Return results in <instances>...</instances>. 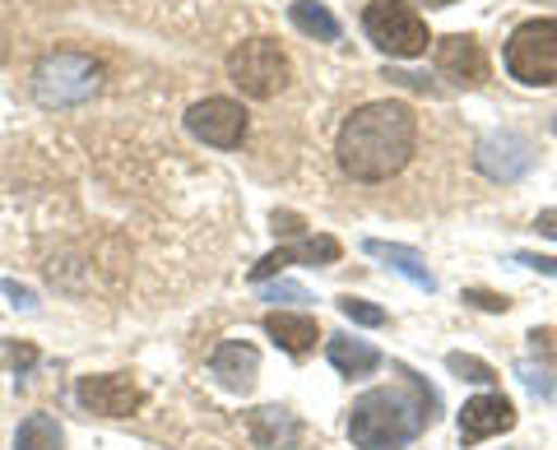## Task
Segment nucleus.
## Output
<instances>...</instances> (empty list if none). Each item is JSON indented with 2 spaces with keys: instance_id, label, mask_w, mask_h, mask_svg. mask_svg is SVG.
Instances as JSON below:
<instances>
[{
  "instance_id": "obj_10",
  "label": "nucleus",
  "mask_w": 557,
  "mask_h": 450,
  "mask_svg": "<svg viewBox=\"0 0 557 450\" xmlns=\"http://www.w3.org/2000/svg\"><path fill=\"white\" fill-rule=\"evenodd\" d=\"M432 57H437V75L450 79L456 89H479V84L487 79L483 47L474 38H465V33H450V38H442Z\"/></svg>"
},
{
  "instance_id": "obj_23",
  "label": "nucleus",
  "mask_w": 557,
  "mask_h": 450,
  "mask_svg": "<svg viewBox=\"0 0 557 450\" xmlns=\"http://www.w3.org/2000/svg\"><path fill=\"white\" fill-rule=\"evenodd\" d=\"M520 380H525V386L539 395V400H548V395H553V376H548V367H534V362H520Z\"/></svg>"
},
{
  "instance_id": "obj_8",
  "label": "nucleus",
  "mask_w": 557,
  "mask_h": 450,
  "mask_svg": "<svg viewBox=\"0 0 557 450\" xmlns=\"http://www.w3.org/2000/svg\"><path fill=\"white\" fill-rule=\"evenodd\" d=\"M474 167L493 182H520L534 167V145L520 130H493L474 145Z\"/></svg>"
},
{
  "instance_id": "obj_14",
  "label": "nucleus",
  "mask_w": 557,
  "mask_h": 450,
  "mask_svg": "<svg viewBox=\"0 0 557 450\" xmlns=\"http://www.w3.org/2000/svg\"><path fill=\"white\" fill-rule=\"evenodd\" d=\"M209 376H214L223 390L247 395L256 386V376H260V353L251 349V343H242V339L219 343L214 358H209Z\"/></svg>"
},
{
  "instance_id": "obj_12",
  "label": "nucleus",
  "mask_w": 557,
  "mask_h": 450,
  "mask_svg": "<svg viewBox=\"0 0 557 450\" xmlns=\"http://www.w3.org/2000/svg\"><path fill=\"white\" fill-rule=\"evenodd\" d=\"M247 432H251V441L260 450H298L302 437H307V427L302 418L293 409L284 404H260L247 413Z\"/></svg>"
},
{
  "instance_id": "obj_16",
  "label": "nucleus",
  "mask_w": 557,
  "mask_h": 450,
  "mask_svg": "<svg viewBox=\"0 0 557 450\" xmlns=\"http://www.w3.org/2000/svg\"><path fill=\"white\" fill-rule=\"evenodd\" d=\"M362 251H368V255H376V261H386L395 274H405V279H409L413 288H423V292H432V288H437V279H432L428 261H423V255H418L413 247H399V241H381V237H368V241H362Z\"/></svg>"
},
{
  "instance_id": "obj_27",
  "label": "nucleus",
  "mask_w": 557,
  "mask_h": 450,
  "mask_svg": "<svg viewBox=\"0 0 557 450\" xmlns=\"http://www.w3.org/2000/svg\"><path fill=\"white\" fill-rule=\"evenodd\" d=\"M386 79L405 84V89H423V93H437V89H432V84H428L423 75H409V71H386Z\"/></svg>"
},
{
  "instance_id": "obj_20",
  "label": "nucleus",
  "mask_w": 557,
  "mask_h": 450,
  "mask_svg": "<svg viewBox=\"0 0 557 450\" xmlns=\"http://www.w3.org/2000/svg\"><path fill=\"white\" fill-rule=\"evenodd\" d=\"M339 316L344 321H354V325H368V330H376V325H386V311H381L376 302H368V298H339Z\"/></svg>"
},
{
  "instance_id": "obj_3",
  "label": "nucleus",
  "mask_w": 557,
  "mask_h": 450,
  "mask_svg": "<svg viewBox=\"0 0 557 450\" xmlns=\"http://www.w3.org/2000/svg\"><path fill=\"white\" fill-rule=\"evenodd\" d=\"M102 84V65L84 51H47L33 71V98L42 102L47 112H65L89 102Z\"/></svg>"
},
{
  "instance_id": "obj_21",
  "label": "nucleus",
  "mask_w": 557,
  "mask_h": 450,
  "mask_svg": "<svg viewBox=\"0 0 557 450\" xmlns=\"http://www.w3.org/2000/svg\"><path fill=\"white\" fill-rule=\"evenodd\" d=\"M446 367L456 372L460 380H474V386H493V380H497V372L487 367L483 358H469V353H450V358H446Z\"/></svg>"
},
{
  "instance_id": "obj_7",
  "label": "nucleus",
  "mask_w": 557,
  "mask_h": 450,
  "mask_svg": "<svg viewBox=\"0 0 557 450\" xmlns=\"http://www.w3.org/2000/svg\"><path fill=\"white\" fill-rule=\"evenodd\" d=\"M186 130L209 149H237L247 140V112L233 98H205L186 112Z\"/></svg>"
},
{
  "instance_id": "obj_26",
  "label": "nucleus",
  "mask_w": 557,
  "mask_h": 450,
  "mask_svg": "<svg viewBox=\"0 0 557 450\" xmlns=\"http://www.w3.org/2000/svg\"><path fill=\"white\" fill-rule=\"evenodd\" d=\"M516 265H530L539 274H553L557 279V255H534V251H516Z\"/></svg>"
},
{
  "instance_id": "obj_34",
  "label": "nucleus",
  "mask_w": 557,
  "mask_h": 450,
  "mask_svg": "<svg viewBox=\"0 0 557 450\" xmlns=\"http://www.w3.org/2000/svg\"><path fill=\"white\" fill-rule=\"evenodd\" d=\"M553 130H557V116H553Z\"/></svg>"
},
{
  "instance_id": "obj_9",
  "label": "nucleus",
  "mask_w": 557,
  "mask_h": 450,
  "mask_svg": "<svg viewBox=\"0 0 557 450\" xmlns=\"http://www.w3.org/2000/svg\"><path fill=\"white\" fill-rule=\"evenodd\" d=\"M75 395H79L84 409L102 413V418H131V413H139V404H145V390H139L131 376H121V372L84 376Z\"/></svg>"
},
{
  "instance_id": "obj_13",
  "label": "nucleus",
  "mask_w": 557,
  "mask_h": 450,
  "mask_svg": "<svg viewBox=\"0 0 557 450\" xmlns=\"http://www.w3.org/2000/svg\"><path fill=\"white\" fill-rule=\"evenodd\" d=\"M335 261H339L335 237H302V241H293V247H278L270 255H260V261L251 265V284L274 279L284 265H335Z\"/></svg>"
},
{
  "instance_id": "obj_17",
  "label": "nucleus",
  "mask_w": 557,
  "mask_h": 450,
  "mask_svg": "<svg viewBox=\"0 0 557 450\" xmlns=\"http://www.w3.org/2000/svg\"><path fill=\"white\" fill-rule=\"evenodd\" d=\"M325 353H330V367H335V372H344V376H372V372L381 367V349H372L368 339L330 335Z\"/></svg>"
},
{
  "instance_id": "obj_15",
  "label": "nucleus",
  "mask_w": 557,
  "mask_h": 450,
  "mask_svg": "<svg viewBox=\"0 0 557 450\" xmlns=\"http://www.w3.org/2000/svg\"><path fill=\"white\" fill-rule=\"evenodd\" d=\"M265 335H270L284 353H293V358L311 353V349H317V339H321L317 321H311L307 311H270V316H265Z\"/></svg>"
},
{
  "instance_id": "obj_18",
  "label": "nucleus",
  "mask_w": 557,
  "mask_h": 450,
  "mask_svg": "<svg viewBox=\"0 0 557 450\" xmlns=\"http://www.w3.org/2000/svg\"><path fill=\"white\" fill-rule=\"evenodd\" d=\"M288 20L298 33H307V38H317V42H339V20L330 14V5H321V0H293L288 5Z\"/></svg>"
},
{
  "instance_id": "obj_11",
  "label": "nucleus",
  "mask_w": 557,
  "mask_h": 450,
  "mask_svg": "<svg viewBox=\"0 0 557 450\" xmlns=\"http://www.w3.org/2000/svg\"><path fill=\"white\" fill-rule=\"evenodd\" d=\"M511 427H516V404L507 395H474V400L460 409V441L465 446L502 437V432H511Z\"/></svg>"
},
{
  "instance_id": "obj_24",
  "label": "nucleus",
  "mask_w": 557,
  "mask_h": 450,
  "mask_svg": "<svg viewBox=\"0 0 557 450\" xmlns=\"http://www.w3.org/2000/svg\"><path fill=\"white\" fill-rule=\"evenodd\" d=\"M265 302H311V292L293 279H278L274 288H265Z\"/></svg>"
},
{
  "instance_id": "obj_28",
  "label": "nucleus",
  "mask_w": 557,
  "mask_h": 450,
  "mask_svg": "<svg viewBox=\"0 0 557 450\" xmlns=\"http://www.w3.org/2000/svg\"><path fill=\"white\" fill-rule=\"evenodd\" d=\"M5 362H10V367H20V372H28L33 362H38V353H33V349H14V343H5Z\"/></svg>"
},
{
  "instance_id": "obj_22",
  "label": "nucleus",
  "mask_w": 557,
  "mask_h": 450,
  "mask_svg": "<svg viewBox=\"0 0 557 450\" xmlns=\"http://www.w3.org/2000/svg\"><path fill=\"white\" fill-rule=\"evenodd\" d=\"M460 302L479 307V311H497V316H502V311H511V302L502 298V292H487V288H465V292H460Z\"/></svg>"
},
{
  "instance_id": "obj_1",
  "label": "nucleus",
  "mask_w": 557,
  "mask_h": 450,
  "mask_svg": "<svg viewBox=\"0 0 557 450\" xmlns=\"http://www.w3.org/2000/svg\"><path fill=\"white\" fill-rule=\"evenodd\" d=\"M418 145V116L409 102H368L339 126L335 159L344 177L354 182H391L395 172H405Z\"/></svg>"
},
{
  "instance_id": "obj_2",
  "label": "nucleus",
  "mask_w": 557,
  "mask_h": 450,
  "mask_svg": "<svg viewBox=\"0 0 557 450\" xmlns=\"http://www.w3.org/2000/svg\"><path fill=\"white\" fill-rule=\"evenodd\" d=\"M405 390H368L348 409V437L358 450H405L428 423H437L442 400L413 367H395Z\"/></svg>"
},
{
  "instance_id": "obj_32",
  "label": "nucleus",
  "mask_w": 557,
  "mask_h": 450,
  "mask_svg": "<svg viewBox=\"0 0 557 450\" xmlns=\"http://www.w3.org/2000/svg\"><path fill=\"white\" fill-rule=\"evenodd\" d=\"M5 61H10V33L0 28V65H5Z\"/></svg>"
},
{
  "instance_id": "obj_19",
  "label": "nucleus",
  "mask_w": 557,
  "mask_h": 450,
  "mask_svg": "<svg viewBox=\"0 0 557 450\" xmlns=\"http://www.w3.org/2000/svg\"><path fill=\"white\" fill-rule=\"evenodd\" d=\"M14 450H65V432L47 413H28L20 432H14Z\"/></svg>"
},
{
  "instance_id": "obj_30",
  "label": "nucleus",
  "mask_w": 557,
  "mask_h": 450,
  "mask_svg": "<svg viewBox=\"0 0 557 450\" xmlns=\"http://www.w3.org/2000/svg\"><path fill=\"white\" fill-rule=\"evenodd\" d=\"M534 233L557 241V210H544V214H539V218H534Z\"/></svg>"
},
{
  "instance_id": "obj_5",
  "label": "nucleus",
  "mask_w": 557,
  "mask_h": 450,
  "mask_svg": "<svg viewBox=\"0 0 557 450\" xmlns=\"http://www.w3.org/2000/svg\"><path fill=\"white\" fill-rule=\"evenodd\" d=\"M288 75H293V65L274 38H251L228 51V79L256 102H270L274 93H284Z\"/></svg>"
},
{
  "instance_id": "obj_33",
  "label": "nucleus",
  "mask_w": 557,
  "mask_h": 450,
  "mask_svg": "<svg viewBox=\"0 0 557 450\" xmlns=\"http://www.w3.org/2000/svg\"><path fill=\"white\" fill-rule=\"evenodd\" d=\"M428 5H456V0H428Z\"/></svg>"
},
{
  "instance_id": "obj_4",
  "label": "nucleus",
  "mask_w": 557,
  "mask_h": 450,
  "mask_svg": "<svg viewBox=\"0 0 557 450\" xmlns=\"http://www.w3.org/2000/svg\"><path fill=\"white\" fill-rule=\"evenodd\" d=\"M362 33L395 61L428 57V42H432L423 14L409 10L405 0H372V5L362 10Z\"/></svg>"
},
{
  "instance_id": "obj_29",
  "label": "nucleus",
  "mask_w": 557,
  "mask_h": 450,
  "mask_svg": "<svg viewBox=\"0 0 557 450\" xmlns=\"http://www.w3.org/2000/svg\"><path fill=\"white\" fill-rule=\"evenodd\" d=\"M274 233H302V218L288 210H274Z\"/></svg>"
},
{
  "instance_id": "obj_25",
  "label": "nucleus",
  "mask_w": 557,
  "mask_h": 450,
  "mask_svg": "<svg viewBox=\"0 0 557 450\" xmlns=\"http://www.w3.org/2000/svg\"><path fill=\"white\" fill-rule=\"evenodd\" d=\"M0 292H5V298H14V307H24V311L38 307V292L24 288V284H14V279H0Z\"/></svg>"
},
{
  "instance_id": "obj_31",
  "label": "nucleus",
  "mask_w": 557,
  "mask_h": 450,
  "mask_svg": "<svg viewBox=\"0 0 557 450\" xmlns=\"http://www.w3.org/2000/svg\"><path fill=\"white\" fill-rule=\"evenodd\" d=\"M530 339H534V349L544 343V353H557V330H534Z\"/></svg>"
},
{
  "instance_id": "obj_6",
  "label": "nucleus",
  "mask_w": 557,
  "mask_h": 450,
  "mask_svg": "<svg viewBox=\"0 0 557 450\" xmlns=\"http://www.w3.org/2000/svg\"><path fill=\"white\" fill-rule=\"evenodd\" d=\"M507 75L530 84V89H548V84H557V20H525L511 33Z\"/></svg>"
}]
</instances>
